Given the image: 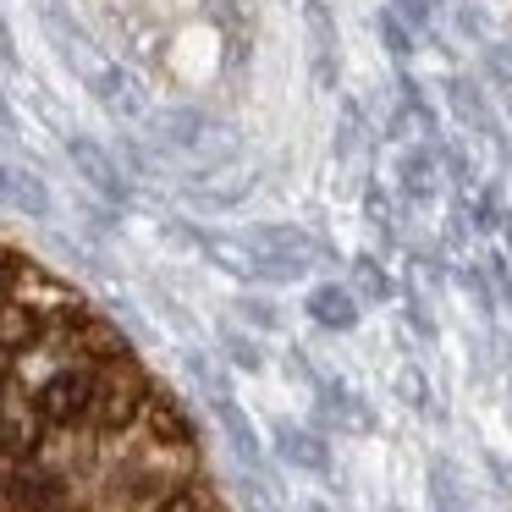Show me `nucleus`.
<instances>
[{
	"mask_svg": "<svg viewBox=\"0 0 512 512\" xmlns=\"http://www.w3.org/2000/svg\"><path fill=\"white\" fill-rule=\"evenodd\" d=\"M61 155H67L72 177H83V188L100 193V204H111V210H127V204L138 199V182L122 171L116 149H105L94 133H78V127H72V133L61 138Z\"/></svg>",
	"mask_w": 512,
	"mask_h": 512,
	"instance_id": "obj_1",
	"label": "nucleus"
},
{
	"mask_svg": "<svg viewBox=\"0 0 512 512\" xmlns=\"http://www.w3.org/2000/svg\"><path fill=\"white\" fill-rule=\"evenodd\" d=\"M314 424H320V435H375L380 413L347 380L320 375V386H314Z\"/></svg>",
	"mask_w": 512,
	"mask_h": 512,
	"instance_id": "obj_2",
	"label": "nucleus"
},
{
	"mask_svg": "<svg viewBox=\"0 0 512 512\" xmlns=\"http://www.w3.org/2000/svg\"><path fill=\"white\" fill-rule=\"evenodd\" d=\"M391 199L402 210H424V204L441 199V160L435 144H402L391 155Z\"/></svg>",
	"mask_w": 512,
	"mask_h": 512,
	"instance_id": "obj_3",
	"label": "nucleus"
},
{
	"mask_svg": "<svg viewBox=\"0 0 512 512\" xmlns=\"http://www.w3.org/2000/svg\"><path fill=\"white\" fill-rule=\"evenodd\" d=\"M94 375L100 364H67L61 375H50L45 386L34 391L45 424H83L89 419V402H94Z\"/></svg>",
	"mask_w": 512,
	"mask_h": 512,
	"instance_id": "obj_4",
	"label": "nucleus"
},
{
	"mask_svg": "<svg viewBox=\"0 0 512 512\" xmlns=\"http://www.w3.org/2000/svg\"><path fill=\"white\" fill-rule=\"evenodd\" d=\"M149 138H155V149H166V155H199L204 144L215 138V116L204 111V105H166V111H149Z\"/></svg>",
	"mask_w": 512,
	"mask_h": 512,
	"instance_id": "obj_5",
	"label": "nucleus"
},
{
	"mask_svg": "<svg viewBox=\"0 0 512 512\" xmlns=\"http://www.w3.org/2000/svg\"><path fill=\"white\" fill-rule=\"evenodd\" d=\"M83 78H89V94L111 116H122V122H149V89L127 67H116V61H94V67H83Z\"/></svg>",
	"mask_w": 512,
	"mask_h": 512,
	"instance_id": "obj_6",
	"label": "nucleus"
},
{
	"mask_svg": "<svg viewBox=\"0 0 512 512\" xmlns=\"http://www.w3.org/2000/svg\"><path fill=\"white\" fill-rule=\"evenodd\" d=\"M270 435H276V457H281L287 468L314 474V479H331V474H336L331 441H325L320 430H309V424H292V419H276V424H270Z\"/></svg>",
	"mask_w": 512,
	"mask_h": 512,
	"instance_id": "obj_7",
	"label": "nucleus"
},
{
	"mask_svg": "<svg viewBox=\"0 0 512 512\" xmlns=\"http://www.w3.org/2000/svg\"><path fill=\"white\" fill-rule=\"evenodd\" d=\"M303 314H309L320 331H331V336H353L358 325H364V303L347 292V281H314L309 292H303Z\"/></svg>",
	"mask_w": 512,
	"mask_h": 512,
	"instance_id": "obj_8",
	"label": "nucleus"
},
{
	"mask_svg": "<svg viewBox=\"0 0 512 512\" xmlns=\"http://www.w3.org/2000/svg\"><path fill=\"white\" fill-rule=\"evenodd\" d=\"M210 413H215V424H221V435L232 441V452L243 457L254 474H265V446H259V430L248 424V413L237 408L232 391H210Z\"/></svg>",
	"mask_w": 512,
	"mask_h": 512,
	"instance_id": "obj_9",
	"label": "nucleus"
},
{
	"mask_svg": "<svg viewBox=\"0 0 512 512\" xmlns=\"http://www.w3.org/2000/svg\"><path fill=\"white\" fill-rule=\"evenodd\" d=\"M347 292H353L358 303H375V309H386V303H397V276H391L386 254H353L347 259Z\"/></svg>",
	"mask_w": 512,
	"mask_h": 512,
	"instance_id": "obj_10",
	"label": "nucleus"
},
{
	"mask_svg": "<svg viewBox=\"0 0 512 512\" xmlns=\"http://www.w3.org/2000/svg\"><path fill=\"white\" fill-rule=\"evenodd\" d=\"M364 149H375V127H369V105L358 100V94H336V138H331V155L336 160H353L364 155Z\"/></svg>",
	"mask_w": 512,
	"mask_h": 512,
	"instance_id": "obj_11",
	"label": "nucleus"
},
{
	"mask_svg": "<svg viewBox=\"0 0 512 512\" xmlns=\"http://www.w3.org/2000/svg\"><path fill=\"white\" fill-rule=\"evenodd\" d=\"M358 210H364V226L369 232L380 237V248H386V254H402V232H397V210L402 204L391 199V188L380 177H364V193H358Z\"/></svg>",
	"mask_w": 512,
	"mask_h": 512,
	"instance_id": "obj_12",
	"label": "nucleus"
},
{
	"mask_svg": "<svg viewBox=\"0 0 512 512\" xmlns=\"http://www.w3.org/2000/svg\"><path fill=\"white\" fill-rule=\"evenodd\" d=\"M397 303H402V331L413 336V342H424V353L430 347H441V325H435V309H430V298L419 292V281H397Z\"/></svg>",
	"mask_w": 512,
	"mask_h": 512,
	"instance_id": "obj_13",
	"label": "nucleus"
},
{
	"mask_svg": "<svg viewBox=\"0 0 512 512\" xmlns=\"http://www.w3.org/2000/svg\"><path fill=\"white\" fill-rule=\"evenodd\" d=\"M457 210H463V226H468V237H496V226H501V182L496 177H485L468 199H457Z\"/></svg>",
	"mask_w": 512,
	"mask_h": 512,
	"instance_id": "obj_14",
	"label": "nucleus"
},
{
	"mask_svg": "<svg viewBox=\"0 0 512 512\" xmlns=\"http://www.w3.org/2000/svg\"><path fill=\"white\" fill-rule=\"evenodd\" d=\"M424 496H430V512H474L452 457H430V468H424Z\"/></svg>",
	"mask_w": 512,
	"mask_h": 512,
	"instance_id": "obj_15",
	"label": "nucleus"
},
{
	"mask_svg": "<svg viewBox=\"0 0 512 512\" xmlns=\"http://www.w3.org/2000/svg\"><path fill=\"white\" fill-rule=\"evenodd\" d=\"M0 204H12L17 215H28V221H39V226H45L50 210H56V204H50L45 177H39V171H28V166H12V188H6V199H0Z\"/></svg>",
	"mask_w": 512,
	"mask_h": 512,
	"instance_id": "obj_16",
	"label": "nucleus"
},
{
	"mask_svg": "<svg viewBox=\"0 0 512 512\" xmlns=\"http://www.w3.org/2000/svg\"><path fill=\"white\" fill-rule=\"evenodd\" d=\"M391 391H397V402H402L408 413H419V419H441V402H435V386H430V375H424L419 358H408V364L397 369Z\"/></svg>",
	"mask_w": 512,
	"mask_h": 512,
	"instance_id": "obj_17",
	"label": "nucleus"
},
{
	"mask_svg": "<svg viewBox=\"0 0 512 512\" xmlns=\"http://www.w3.org/2000/svg\"><path fill=\"white\" fill-rule=\"evenodd\" d=\"M298 17L303 34H309V56H342V28H336V12L325 0H303Z\"/></svg>",
	"mask_w": 512,
	"mask_h": 512,
	"instance_id": "obj_18",
	"label": "nucleus"
},
{
	"mask_svg": "<svg viewBox=\"0 0 512 512\" xmlns=\"http://www.w3.org/2000/svg\"><path fill=\"white\" fill-rule=\"evenodd\" d=\"M39 331H45V320H39L34 309H23V303L6 292V298H0V353H23Z\"/></svg>",
	"mask_w": 512,
	"mask_h": 512,
	"instance_id": "obj_19",
	"label": "nucleus"
},
{
	"mask_svg": "<svg viewBox=\"0 0 512 512\" xmlns=\"http://www.w3.org/2000/svg\"><path fill=\"white\" fill-rule=\"evenodd\" d=\"M435 160H441V182L457 193V199H468V193L485 182V177H479V166H474V155H468L463 144H452V138H441V144H435Z\"/></svg>",
	"mask_w": 512,
	"mask_h": 512,
	"instance_id": "obj_20",
	"label": "nucleus"
},
{
	"mask_svg": "<svg viewBox=\"0 0 512 512\" xmlns=\"http://www.w3.org/2000/svg\"><path fill=\"white\" fill-rule=\"evenodd\" d=\"M375 39H380V50L391 56V67H413V61H419V39H413L408 28L386 12V6L375 12Z\"/></svg>",
	"mask_w": 512,
	"mask_h": 512,
	"instance_id": "obj_21",
	"label": "nucleus"
},
{
	"mask_svg": "<svg viewBox=\"0 0 512 512\" xmlns=\"http://www.w3.org/2000/svg\"><path fill=\"white\" fill-rule=\"evenodd\" d=\"M446 23H452V34L468 39L474 50H485L490 39H496V34H490V17H485V6H479V0H457L452 12H446Z\"/></svg>",
	"mask_w": 512,
	"mask_h": 512,
	"instance_id": "obj_22",
	"label": "nucleus"
},
{
	"mask_svg": "<svg viewBox=\"0 0 512 512\" xmlns=\"http://www.w3.org/2000/svg\"><path fill=\"white\" fill-rule=\"evenodd\" d=\"M221 353L232 369H243V375H259L265 369V347L254 342V336H243L237 325H221Z\"/></svg>",
	"mask_w": 512,
	"mask_h": 512,
	"instance_id": "obj_23",
	"label": "nucleus"
},
{
	"mask_svg": "<svg viewBox=\"0 0 512 512\" xmlns=\"http://www.w3.org/2000/svg\"><path fill=\"white\" fill-rule=\"evenodd\" d=\"M479 270H485V281H490L496 309H512V254L507 248H485V254H479Z\"/></svg>",
	"mask_w": 512,
	"mask_h": 512,
	"instance_id": "obj_24",
	"label": "nucleus"
},
{
	"mask_svg": "<svg viewBox=\"0 0 512 512\" xmlns=\"http://www.w3.org/2000/svg\"><path fill=\"white\" fill-rule=\"evenodd\" d=\"M237 320H248L254 331H265V336L281 331V309L265 298V292H243V298H237Z\"/></svg>",
	"mask_w": 512,
	"mask_h": 512,
	"instance_id": "obj_25",
	"label": "nucleus"
},
{
	"mask_svg": "<svg viewBox=\"0 0 512 512\" xmlns=\"http://www.w3.org/2000/svg\"><path fill=\"white\" fill-rule=\"evenodd\" d=\"M386 12L397 17V23L408 28L413 39H419V34H430V28H435V12H430V0H391Z\"/></svg>",
	"mask_w": 512,
	"mask_h": 512,
	"instance_id": "obj_26",
	"label": "nucleus"
},
{
	"mask_svg": "<svg viewBox=\"0 0 512 512\" xmlns=\"http://www.w3.org/2000/svg\"><path fill=\"white\" fill-rule=\"evenodd\" d=\"M479 463H485V474H490V485H496V490H501V496H507V501H512V463H507V457H501V452H496V446H479Z\"/></svg>",
	"mask_w": 512,
	"mask_h": 512,
	"instance_id": "obj_27",
	"label": "nucleus"
},
{
	"mask_svg": "<svg viewBox=\"0 0 512 512\" xmlns=\"http://www.w3.org/2000/svg\"><path fill=\"white\" fill-rule=\"evenodd\" d=\"M281 364H287V375H292V380H298V386H309V391H314V386H320V369H314V364H309V353H303V347H298V342H292V347H287V353H281Z\"/></svg>",
	"mask_w": 512,
	"mask_h": 512,
	"instance_id": "obj_28",
	"label": "nucleus"
},
{
	"mask_svg": "<svg viewBox=\"0 0 512 512\" xmlns=\"http://www.w3.org/2000/svg\"><path fill=\"white\" fill-rule=\"evenodd\" d=\"M0 67L12 72H23V56H17V34H12V23H6V12H0Z\"/></svg>",
	"mask_w": 512,
	"mask_h": 512,
	"instance_id": "obj_29",
	"label": "nucleus"
},
{
	"mask_svg": "<svg viewBox=\"0 0 512 512\" xmlns=\"http://www.w3.org/2000/svg\"><path fill=\"white\" fill-rule=\"evenodd\" d=\"M303 512H336V507H331V501H320V496H314V501H303Z\"/></svg>",
	"mask_w": 512,
	"mask_h": 512,
	"instance_id": "obj_30",
	"label": "nucleus"
},
{
	"mask_svg": "<svg viewBox=\"0 0 512 512\" xmlns=\"http://www.w3.org/2000/svg\"><path fill=\"white\" fill-rule=\"evenodd\" d=\"M501 105H507V116H512V89H507V94H501Z\"/></svg>",
	"mask_w": 512,
	"mask_h": 512,
	"instance_id": "obj_31",
	"label": "nucleus"
},
{
	"mask_svg": "<svg viewBox=\"0 0 512 512\" xmlns=\"http://www.w3.org/2000/svg\"><path fill=\"white\" fill-rule=\"evenodd\" d=\"M391 512H402V507H391Z\"/></svg>",
	"mask_w": 512,
	"mask_h": 512,
	"instance_id": "obj_32",
	"label": "nucleus"
},
{
	"mask_svg": "<svg viewBox=\"0 0 512 512\" xmlns=\"http://www.w3.org/2000/svg\"><path fill=\"white\" fill-rule=\"evenodd\" d=\"M507 171H512V160H507Z\"/></svg>",
	"mask_w": 512,
	"mask_h": 512,
	"instance_id": "obj_33",
	"label": "nucleus"
}]
</instances>
